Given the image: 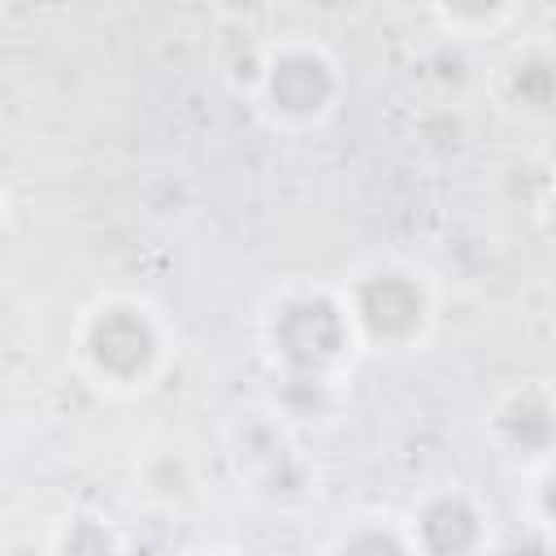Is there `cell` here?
<instances>
[{"label":"cell","mask_w":556,"mask_h":556,"mask_svg":"<svg viewBox=\"0 0 556 556\" xmlns=\"http://www.w3.org/2000/svg\"><path fill=\"white\" fill-rule=\"evenodd\" d=\"M326 556H413L400 517H361L330 539Z\"/></svg>","instance_id":"obj_12"},{"label":"cell","mask_w":556,"mask_h":556,"mask_svg":"<svg viewBox=\"0 0 556 556\" xmlns=\"http://www.w3.org/2000/svg\"><path fill=\"white\" fill-rule=\"evenodd\" d=\"M348 96V70L317 35H274L248 61V104L274 135L321 130Z\"/></svg>","instance_id":"obj_4"},{"label":"cell","mask_w":556,"mask_h":556,"mask_svg":"<svg viewBox=\"0 0 556 556\" xmlns=\"http://www.w3.org/2000/svg\"><path fill=\"white\" fill-rule=\"evenodd\" d=\"M135 491L143 495L148 508L156 513H178L195 500L200 491V473L195 460L182 447H148L135 460Z\"/></svg>","instance_id":"obj_8"},{"label":"cell","mask_w":556,"mask_h":556,"mask_svg":"<svg viewBox=\"0 0 556 556\" xmlns=\"http://www.w3.org/2000/svg\"><path fill=\"white\" fill-rule=\"evenodd\" d=\"M9 222H13V195H9V187L0 182V235L9 230Z\"/></svg>","instance_id":"obj_15"},{"label":"cell","mask_w":556,"mask_h":556,"mask_svg":"<svg viewBox=\"0 0 556 556\" xmlns=\"http://www.w3.org/2000/svg\"><path fill=\"white\" fill-rule=\"evenodd\" d=\"M508 556H552V534H547V530L526 526V530H521V543H517Z\"/></svg>","instance_id":"obj_14"},{"label":"cell","mask_w":556,"mask_h":556,"mask_svg":"<svg viewBox=\"0 0 556 556\" xmlns=\"http://www.w3.org/2000/svg\"><path fill=\"white\" fill-rule=\"evenodd\" d=\"M482 430L491 439V447L513 460L521 473L552 465L556 452V400L552 387L543 378L517 382L508 391H500L482 417Z\"/></svg>","instance_id":"obj_7"},{"label":"cell","mask_w":556,"mask_h":556,"mask_svg":"<svg viewBox=\"0 0 556 556\" xmlns=\"http://www.w3.org/2000/svg\"><path fill=\"white\" fill-rule=\"evenodd\" d=\"M222 460L235 486L265 508H304L321 491L317 456L308 452L300 426H291L274 404L239 408L222 430Z\"/></svg>","instance_id":"obj_5"},{"label":"cell","mask_w":556,"mask_h":556,"mask_svg":"<svg viewBox=\"0 0 556 556\" xmlns=\"http://www.w3.org/2000/svg\"><path fill=\"white\" fill-rule=\"evenodd\" d=\"M256 348L274 378L265 404L291 426L330 421L348 400L361 365V343L339 295V282H282L256 313Z\"/></svg>","instance_id":"obj_1"},{"label":"cell","mask_w":556,"mask_h":556,"mask_svg":"<svg viewBox=\"0 0 556 556\" xmlns=\"http://www.w3.org/2000/svg\"><path fill=\"white\" fill-rule=\"evenodd\" d=\"M48 556H126V534L109 513L78 504L56 517Z\"/></svg>","instance_id":"obj_10"},{"label":"cell","mask_w":556,"mask_h":556,"mask_svg":"<svg viewBox=\"0 0 556 556\" xmlns=\"http://www.w3.org/2000/svg\"><path fill=\"white\" fill-rule=\"evenodd\" d=\"M413 556H495V521L486 500L465 482H434L400 513Z\"/></svg>","instance_id":"obj_6"},{"label":"cell","mask_w":556,"mask_h":556,"mask_svg":"<svg viewBox=\"0 0 556 556\" xmlns=\"http://www.w3.org/2000/svg\"><path fill=\"white\" fill-rule=\"evenodd\" d=\"M182 556H243L235 547H195V552H182Z\"/></svg>","instance_id":"obj_16"},{"label":"cell","mask_w":556,"mask_h":556,"mask_svg":"<svg viewBox=\"0 0 556 556\" xmlns=\"http://www.w3.org/2000/svg\"><path fill=\"white\" fill-rule=\"evenodd\" d=\"M500 100L508 113L526 117V122H547L552 104H556V78H552V56L543 48H526L517 52L504 70H500Z\"/></svg>","instance_id":"obj_9"},{"label":"cell","mask_w":556,"mask_h":556,"mask_svg":"<svg viewBox=\"0 0 556 556\" xmlns=\"http://www.w3.org/2000/svg\"><path fill=\"white\" fill-rule=\"evenodd\" d=\"M521 13H526L521 4H434L430 9L439 30L447 39H465V43L504 35L513 22H521Z\"/></svg>","instance_id":"obj_11"},{"label":"cell","mask_w":556,"mask_h":556,"mask_svg":"<svg viewBox=\"0 0 556 556\" xmlns=\"http://www.w3.org/2000/svg\"><path fill=\"white\" fill-rule=\"evenodd\" d=\"M526 478V486H521V513H526V526H534V530H547L552 534V517H556V504H552V482H556V473H552V465H539V469H526L521 473Z\"/></svg>","instance_id":"obj_13"},{"label":"cell","mask_w":556,"mask_h":556,"mask_svg":"<svg viewBox=\"0 0 556 556\" xmlns=\"http://www.w3.org/2000/svg\"><path fill=\"white\" fill-rule=\"evenodd\" d=\"M178 361V330L169 313L139 291L91 295L70 326V365L83 387L104 400L152 395Z\"/></svg>","instance_id":"obj_2"},{"label":"cell","mask_w":556,"mask_h":556,"mask_svg":"<svg viewBox=\"0 0 556 556\" xmlns=\"http://www.w3.org/2000/svg\"><path fill=\"white\" fill-rule=\"evenodd\" d=\"M361 352L413 356L421 352L443 317L439 278L408 256H369L339 278Z\"/></svg>","instance_id":"obj_3"}]
</instances>
